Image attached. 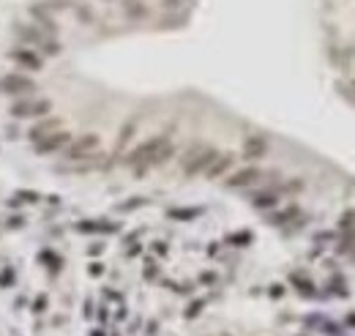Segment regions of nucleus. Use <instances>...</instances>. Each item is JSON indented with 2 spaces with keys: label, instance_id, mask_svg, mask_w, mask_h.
I'll return each mask as SVG.
<instances>
[{
  "label": "nucleus",
  "instance_id": "nucleus-1",
  "mask_svg": "<svg viewBox=\"0 0 355 336\" xmlns=\"http://www.w3.org/2000/svg\"><path fill=\"white\" fill-rule=\"evenodd\" d=\"M167 142H169L167 134H159V137L145 139L142 145H137V148L129 153V164H131L137 172H145V170H150V167H156V156H159V151Z\"/></svg>",
  "mask_w": 355,
  "mask_h": 336
},
{
  "label": "nucleus",
  "instance_id": "nucleus-2",
  "mask_svg": "<svg viewBox=\"0 0 355 336\" xmlns=\"http://www.w3.org/2000/svg\"><path fill=\"white\" fill-rule=\"evenodd\" d=\"M69 142H71L69 131H52V134H47V137H41L36 142V151L41 153V156H47V153H55L60 148H66Z\"/></svg>",
  "mask_w": 355,
  "mask_h": 336
},
{
  "label": "nucleus",
  "instance_id": "nucleus-3",
  "mask_svg": "<svg viewBox=\"0 0 355 336\" xmlns=\"http://www.w3.org/2000/svg\"><path fill=\"white\" fill-rule=\"evenodd\" d=\"M98 148V134H82V137L77 139L74 145H69V158H88V156H93V151Z\"/></svg>",
  "mask_w": 355,
  "mask_h": 336
},
{
  "label": "nucleus",
  "instance_id": "nucleus-4",
  "mask_svg": "<svg viewBox=\"0 0 355 336\" xmlns=\"http://www.w3.org/2000/svg\"><path fill=\"white\" fill-rule=\"evenodd\" d=\"M213 158H216V151H210V148H202V151L191 153V158H188L186 164H183V172H186V175H197V172H205Z\"/></svg>",
  "mask_w": 355,
  "mask_h": 336
},
{
  "label": "nucleus",
  "instance_id": "nucleus-5",
  "mask_svg": "<svg viewBox=\"0 0 355 336\" xmlns=\"http://www.w3.org/2000/svg\"><path fill=\"white\" fill-rule=\"evenodd\" d=\"M14 112L17 118H41L49 112V101L47 99H33V101H19L14 104Z\"/></svg>",
  "mask_w": 355,
  "mask_h": 336
},
{
  "label": "nucleus",
  "instance_id": "nucleus-6",
  "mask_svg": "<svg viewBox=\"0 0 355 336\" xmlns=\"http://www.w3.org/2000/svg\"><path fill=\"white\" fill-rule=\"evenodd\" d=\"M0 90L3 93H30V90H36V85L33 79H28L22 74H6L0 79Z\"/></svg>",
  "mask_w": 355,
  "mask_h": 336
},
{
  "label": "nucleus",
  "instance_id": "nucleus-7",
  "mask_svg": "<svg viewBox=\"0 0 355 336\" xmlns=\"http://www.w3.org/2000/svg\"><path fill=\"white\" fill-rule=\"evenodd\" d=\"M260 180V170L257 167H246V170H238L232 178H227V186L230 189H246V186L257 183Z\"/></svg>",
  "mask_w": 355,
  "mask_h": 336
},
{
  "label": "nucleus",
  "instance_id": "nucleus-8",
  "mask_svg": "<svg viewBox=\"0 0 355 336\" xmlns=\"http://www.w3.org/2000/svg\"><path fill=\"white\" fill-rule=\"evenodd\" d=\"M230 167H232V153H216V158L208 164L205 175H208V178H222Z\"/></svg>",
  "mask_w": 355,
  "mask_h": 336
},
{
  "label": "nucleus",
  "instance_id": "nucleus-9",
  "mask_svg": "<svg viewBox=\"0 0 355 336\" xmlns=\"http://www.w3.org/2000/svg\"><path fill=\"white\" fill-rule=\"evenodd\" d=\"M265 151H268V142L262 137H249L243 145V156L246 158H262Z\"/></svg>",
  "mask_w": 355,
  "mask_h": 336
},
{
  "label": "nucleus",
  "instance_id": "nucleus-10",
  "mask_svg": "<svg viewBox=\"0 0 355 336\" xmlns=\"http://www.w3.org/2000/svg\"><path fill=\"white\" fill-rule=\"evenodd\" d=\"M14 60L22 63V66H28V69H38V66H41V58L33 52V47H30V49H17Z\"/></svg>",
  "mask_w": 355,
  "mask_h": 336
},
{
  "label": "nucleus",
  "instance_id": "nucleus-11",
  "mask_svg": "<svg viewBox=\"0 0 355 336\" xmlns=\"http://www.w3.org/2000/svg\"><path fill=\"white\" fill-rule=\"evenodd\" d=\"M276 205V194H257L254 197V208H273Z\"/></svg>",
  "mask_w": 355,
  "mask_h": 336
},
{
  "label": "nucleus",
  "instance_id": "nucleus-12",
  "mask_svg": "<svg viewBox=\"0 0 355 336\" xmlns=\"http://www.w3.org/2000/svg\"><path fill=\"white\" fill-rule=\"evenodd\" d=\"M341 227H344V230H347V227H355V213L353 211L341 216Z\"/></svg>",
  "mask_w": 355,
  "mask_h": 336
},
{
  "label": "nucleus",
  "instance_id": "nucleus-13",
  "mask_svg": "<svg viewBox=\"0 0 355 336\" xmlns=\"http://www.w3.org/2000/svg\"><path fill=\"white\" fill-rule=\"evenodd\" d=\"M164 3H167V6H175V3H178V0H164Z\"/></svg>",
  "mask_w": 355,
  "mask_h": 336
}]
</instances>
